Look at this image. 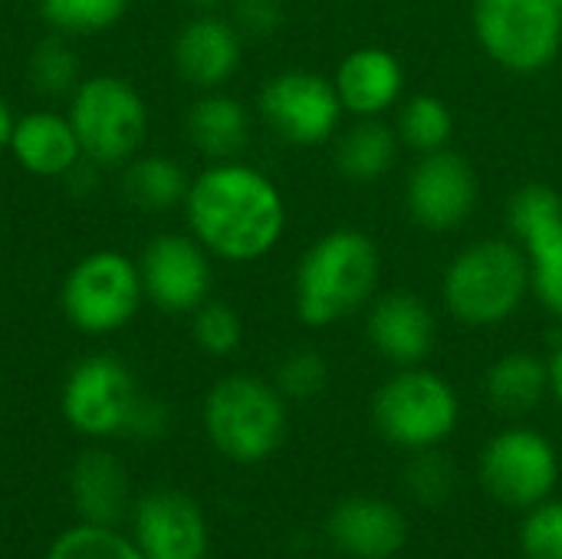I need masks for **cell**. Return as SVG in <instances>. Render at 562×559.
<instances>
[{
  "instance_id": "cell-1",
  "label": "cell",
  "mask_w": 562,
  "mask_h": 559,
  "mask_svg": "<svg viewBox=\"0 0 562 559\" xmlns=\"http://www.w3.org/2000/svg\"><path fill=\"white\" fill-rule=\"evenodd\" d=\"M188 234L227 264L263 260L286 231V201L273 178L244 161H211L184 198Z\"/></svg>"
},
{
  "instance_id": "cell-2",
  "label": "cell",
  "mask_w": 562,
  "mask_h": 559,
  "mask_svg": "<svg viewBox=\"0 0 562 559\" xmlns=\"http://www.w3.org/2000/svg\"><path fill=\"white\" fill-rule=\"evenodd\" d=\"M382 277L379 244L359 227L316 237L296 264L293 310L310 329H329L375 300Z\"/></svg>"
},
{
  "instance_id": "cell-3",
  "label": "cell",
  "mask_w": 562,
  "mask_h": 559,
  "mask_svg": "<svg viewBox=\"0 0 562 559\" xmlns=\"http://www.w3.org/2000/svg\"><path fill=\"white\" fill-rule=\"evenodd\" d=\"M530 297L527 250L510 237H484L461 247L441 277L445 310L468 329H494L517 316Z\"/></svg>"
},
{
  "instance_id": "cell-4",
  "label": "cell",
  "mask_w": 562,
  "mask_h": 559,
  "mask_svg": "<svg viewBox=\"0 0 562 559\" xmlns=\"http://www.w3.org/2000/svg\"><path fill=\"white\" fill-rule=\"evenodd\" d=\"M204 432L224 458L257 465L286 438V399L257 376H227L204 399Z\"/></svg>"
},
{
  "instance_id": "cell-5",
  "label": "cell",
  "mask_w": 562,
  "mask_h": 559,
  "mask_svg": "<svg viewBox=\"0 0 562 559\" xmlns=\"http://www.w3.org/2000/svg\"><path fill=\"white\" fill-rule=\"evenodd\" d=\"M69 122L82 158L95 168L128 165L148 135V105L142 92L112 72L82 79L69 96Z\"/></svg>"
},
{
  "instance_id": "cell-6",
  "label": "cell",
  "mask_w": 562,
  "mask_h": 559,
  "mask_svg": "<svg viewBox=\"0 0 562 559\" xmlns=\"http://www.w3.org/2000/svg\"><path fill=\"white\" fill-rule=\"evenodd\" d=\"M372 422L389 445L428 451L454 435L461 422V399L445 376L425 366H408L375 392Z\"/></svg>"
},
{
  "instance_id": "cell-7",
  "label": "cell",
  "mask_w": 562,
  "mask_h": 559,
  "mask_svg": "<svg viewBox=\"0 0 562 559\" xmlns=\"http://www.w3.org/2000/svg\"><path fill=\"white\" fill-rule=\"evenodd\" d=\"M474 36L507 72L537 76L562 49V13L557 0H474Z\"/></svg>"
},
{
  "instance_id": "cell-8",
  "label": "cell",
  "mask_w": 562,
  "mask_h": 559,
  "mask_svg": "<svg viewBox=\"0 0 562 559\" xmlns=\"http://www.w3.org/2000/svg\"><path fill=\"white\" fill-rule=\"evenodd\" d=\"M145 300L138 260L119 250L86 254L63 280L59 306L69 326L86 336H109L132 323Z\"/></svg>"
},
{
  "instance_id": "cell-9",
  "label": "cell",
  "mask_w": 562,
  "mask_h": 559,
  "mask_svg": "<svg viewBox=\"0 0 562 559\" xmlns=\"http://www.w3.org/2000/svg\"><path fill=\"white\" fill-rule=\"evenodd\" d=\"M257 109L263 125L296 148L333 142L346 115L336 82L313 69H283L270 76L257 96Z\"/></svg>"
},
{
  "instance_id": "cell-10",
  "label": "cell",
  "mask_w": 562,
  "mask_h": 559,
  "mask_svg": "<svg viewBox=\"0 0 562 559\" xmlns=\"http://www.w3.org/2000/svg\"><path fill=\"white\" fill-rule=\"evenodd\" d=\"M560 481V458L547 435L533 428H504L497 432L481 455V484L484 491L507 504L530 511L550 501Z\"/></svg>"
},
{
  "instance_id": "cell-11",
  "label": "cell",
  "mask_w": 562,
  "mask_h": 559,
  "mask_svg": "<svg viewBox=\"0 0 562 559\" xmlns=\"http://www.w3.org/2000/svg\"><path fill=\"white\" fill-rule=\"evenodd\" d=\"M507 224L530 260V293L562 320V198L550 185H524L507 204Z\"/></svg>"
},
{
  "instance_id": "cell-12",
  "label": "cell",
  "mask_w": 562,
  "mask_h": 559,
  "mask_svg": "<svg viewBox=\"0 0 562 559\" xmlns=\"http://www.w3.org/2000/svg\"><path fill=\"white\" fill-rule=\"evenodd\" d=\"M481 201V181L474 165L454 152L441 148L431 155H418L408 171L405 204L418 227L431 234H451L471 221Z\"/></svg>"
},
{
  "instance_id": "cell-13",
  "label": "cell",
  "mask_w": 562,
  "mask_h": 559,
  "mask_svg": "<svg viewBox=\"0 0 562 559\" xmlns=\"http://www.w3.org/2000/svg\"><path fill=\"white\" fill-rule=\"evenodd\" d=\"M211 254L194 241V234H158L145 244L138 257L142 290L161 313H194L211 300L214 267Z\"/></svg>"
},
{
  "instance_id": "cell-14",
  "label": "cell",
  "mask_w": 562,
  "mask_h": 559,
  "mask_svg": "<svg viewBox=\"0 0 562 559\" xmlns=\"http://www.w3.org/2000/svg\"><path fill=\"white\" fill-rule=\"evenodd\" d=\"M138 395L132 372L115 356H89L66 376L63 418L89 438L119 435Z\"/></svg>"
},
{
  "instance_id": "cell-15",
  "label": "cell",
  "mask_w": 562,
  "mask_h": 559,
  "mask_svg": "<svg viewBox=\"0 0 562 559\" xmlns=\"http://www.w3.org/2000/svg\"><path fill=\"white\" fill-rule=\"evenodd\" d=\"M369 346L398 369L422 366L438 343L435 310L412 290H392L369 303L366 313Z\"/></svg>"
},
{
  "instance_id": "cell-16",
  "label": "cell",
  "mask_w": 562,
  "mask_h": 559,
  "mask_svg": "<svg viewBox=\"0 0 562 559\" xmlns=\"http://www.w3.org/2000/svg\"><path fill=\"white\" fill-rule=\"evenodd\" d=\"M171 59L188 86L201 92H214L237 76L244 63V36L234 26V20L217 13H201L178 30L171 43Z\"/></svg>"
},
{
  "instance_id": "cell-17",
  "label": "cell",
  "mask_w": 562,
  "mask_h": 559,
  "mask_svg": "<svg viewBox=\"0 0 562 559\" xmlns=\"http://www.w3.org/2000/svg\"><path fill=\"white\" fill-rule=\"evenodd\" d=\"M135 544L145 559H204L207 524L201 507L178 491H155L138 501Z\"/></svg>"
},
{
  "instance_id": "cell-18",
  "label": "cell",
  "mask_w": 562,
  "mask_h": 559,
  "mask_svg": "<svg viewBox=\"0 0 562 559\" xmlns=\"http://www.w3.org/2000/svg\"><path fill=\"white\" fill-rule=\"evenodd\" d=\"M333 82L352 119H382L405 96V66L385 46H359L342 56Z\"/></svg>"
},
{
  "instance_id": "cell-19",
  "label": "cell",
  "mask_w": 562,
  "mask_h": 559,
  "mask_svg": "<svg viewBox=\"0 0 562 559\" xmlns=\"http://www.w3.org/2000/svg\"><path fill=\"white\" fill-rule=\"evenodd\" d=\"M326 530L333 547L352 559H392L408 540L402 511L379 497H349L336 504Z\"/></svg>"
},
{
  "instance_id": "cell-20",
  "label": "cell",
  "mask_w": 562,
  "mask_h": 559,
  "mask_svg": "<svg viewBox=\"0 0 562 559\" xmlns=\"http://www.w3.org/2000/svg\"><path fill=\"white\" fill-rule=\"evenodd\" d=\"M7 152L16 158L23 171L36 178H66L82 161V148L69 115H59L53 109L20 115L13 122Z\"/></svg>"
},
{
  "instance_id": "cell-21",
  "label": "cell",
  "mask_w": 562,
  "mask_h": 559,
  "mask_svg": "<svg viewBox=\"0 0 562 559\" xmlns=\"http://www.w3.org/2000/svg\"><path fill=\"white\" fill-rule=\"evenodd\" d=\"M188 142L211 161H234L250 145V112L224 89L201 92L184 115Z\"/></svg>"
},
{
  "instance_id": "cell-22",
  "label": "cell",
  "mask_w": 562,
  "mask_h": 559,
  "mask_svg": "<svg viewBox=\"0 0 562 559\" xmlns=\"http://www.w3.org/2000/svg\"><path fill=\"white\" fill-rule=\"evenodd\" d=\"M69 491L86 524L112 527L128 511V474L109 451H86L69 471Z\"/></svg>"
},
{
  "instance_id": "cell-23",
  "label": "cell",
  "mask_w": 562,
  "mask_h": 559,
  "mask_svg": "<svg viewBox=\"0 0 562 559\" xmlns=\"http://www.w3.org/2000/svg\"><path fill=\"white\" fill-rule=\"evenodd\" d=\"M484 395L497 415L524 418L550 395V362L527 349L504 353L484 376Z\"/></svg>"
},
{
  "instance_id": "cell-24",
  "label": "cell",
  "mask_w": 562,
  "mask_h": 559,
  "mask_svg": "<svg viewBox=\"0 0 562 559\" xmlns=\"http://www.w3.org/2000/svg\"><path fill=\"white\" fill-rule=\"evenodd\" d=\"M398 152H402V138L395 125L382 119H356L349 128L336 135L333 161L346 181L369 185L385 178L398 165Z\"/></svg>"
},
{
  "instance_id": "cell-25",
  "label": "cell",
  "mask_w": 562,
  "mask_h": 559,
  "mask_svg": "<svg viewBox=\"0 0 562 559\" xmlns=\"http://www.w3.org/2000/svg\"><path fill=\"white\" fill-rule=\"evenodd\" d=\"M125 198L145 211H168L184 204L191 178L171 155H135L122 175Z\"/></svg>"
},
{
  "instance_id": "cell-26",
  "label": "cell",
  "mask_w": 562,
  "mask_h": 559,
  "mask_svg": "<svg viewBox=\"0 0 562 559\" xmlns=\"http://www.w3.org/2000/svg\"><path fill=\"white\" fill-rule=\"evenodd\" d=\"M395 132L405 148L418 155H431L451 145L454 138V112L441 96L418 92L398 102L395 109Z\"/></svg>"
},
{
  "instance_id": "cell-27",
  "label": "cell",
  "mask_w": 562,
  "mask_h": 559,
  "mask_svg": "<svg viewBox=\"0 0 562 559\" xmlns=\"http://www.w3.org/2000/svg\"><path fill=\"white\" fill-rule=\"evenodd\" d=\"M36 7L43 23L59 36H95L125 16L128 0H36Z\"/></svg>"
},
{
  "instance_id": "cell-28",
  "label": "cell",
  "mask_w": 562,
  "mask_h": 559,
  "mask_svg": "<svg viewBox=\"0 0 562 559\" xmlns=\"http://www.w3.org/2000/svg\"><path fill=\"white\" fill-rule=\"evenodd\" d=\"M30 82L40 96H72L79 79V56L69 36H46L33 46L26 63Z\"/></svg>"
},
{
  "instance_id": "cell-29",
  "label": "cell",
  "mask_w": 562,
  "mask_h": 559,
  "mask_svg": "<svg viewBox=\"0 0 562 559\" xmlns=\"http://www.w3.org/2000/svg\"><path fill=\"white\" fill-rule=\"evenodd\" d=\"M46 559H145L138 544H128L112 527L79 524L56 537Z\"/></svg>"
},
{
  "instance_id": "cell-30",
  "label": "cell",
  "mask_w": 562,
  "mask_h": 559,
  "mask_svg": "<svg viewBox=\"0 0 562 559\" xmlns=\"http://www.w3.org/2000/svg\"><path fill=\"white\" fill-rule=\"evenodd\" d=\"M191 336L198 343L201 353L207 356H231L237 353L240 339H244V323L240 313L231 303L221 300H204L194 313H191Z\"/></svg>"
},
{
  "instance_id": "cell-31",
  "label": "cell",
  "mask_w": 562,
  "mask_h": 559,
  "mask_svg": "<svg viewBox=\"0 0 562 559\" xmlns=\"http://www.w3.org/2000/svg\"><path fill=\"white\" fill-rule=\"evenodd\" d=\"M273 385L280 389L283 399L310 402V399L323 395V389L329 385V362H326V356L319 349L296 346L280 359Z\"/></svg>"
},
{
  "instance_id": "cell-32",
  "label": "cell",
  "mask_w": 562,
  "mask_h": 559,
  "mask_svg": "<svg viewBox=\"0 0 562 559\" xmlns=\"http://www.w3.org/2000/svg\"><path fill=\"white\" fill-rule=\"evenodd\" d=\"M520 550L527 559H562V501H543L527 511Z\"/></svg>"
},
{
  "instance_id": "cell-33",
  "label": "cell",
  "mask_w": 562,
  "mask_h": 559,
  "mask_svg": "<svg viewBox=\"0 0 562 559\" xmlns=\"http://www.w3.org/2000/svg\"><path fill=\"white\" fill-rule=\"evenodd\" d=\"M405 484H408V491H412L415 501H422V504H441V501L451 497V488H454L451 461L441 458L435 448L415 451V461L405 471Z\"/></svg>"
},
{
  "instance_id": "cell-34",
  "label": "cell",
  "mask_w": 562,
  "mask_h": 559,
  "mask_svg": "<svg viewBox=\"0 0 562 559\" xmlns=\"http://www.w3.org/2000/svg\"><path fill=\"white\" fill-rule=\"evenodd\" d=\"M231 3H234L231 20L244 40H270L273 33H280L286 20L283 0H231Z\"/></svg>"
},
{
  "instance_id": "cell-35",
  "label": "cell",
  "mask_w": 562,
  "mask_h": 559,
  "mask_svg": "<svg viewBox=\"0 0 562 559\" xmlns=\"http://www.w3.org/2000/svg\"><path fill=\"white\" fill-rule=\"evenodd\" d=\"M165 428H168V409L151 395H138L135 405H132L125 435H132L138 441H151V438H161Z\"/></svg>"
},
{
  "instance_id": "cell-36",
  "label": "cell",
  "mask_w": 562,
  "mask_h": 559,
  "mask_svg": "<svg viewBox=\"0 0 562 559\" xmlns=\"http://www.w3.org/2000/svg\"><path fill=\"white\" fill-rule=\"evenodd\" d=\"M13 122H16V115H13V109H10V102L0 96V152H7L10 148V135H13Z\"/></svg>"
},
{
  "instance_id": "cell-37",
  "label": "cell",
  "mask_w": 562,
  "mask_h": 559,
  "mask_svg": "<svg viewBox=\"0 0 562 559\" xmlns=\"http://www.w3.org/2000/svg\"><path fill=\"white\" fill-rule=\"evenodd\" d=\"M550 395L560 402L562 409V343L560 349L553 353V359H550Z\"/></svg>"
},
{
  "instance_id": "cell-38",
  "label": "cell",
  "mask_w": 562,
  "mask_h": 559,
  "mask_svg": "<svg viewBox=\"0 0 562 559\" xmlns=\"http://www.w3.org/2000/svg\"><path fill=\"white\" fill-rule=\"evenodd\" d=\"M198 7H217V3H227V0H194Z\"/></svg>"
},
{
  "instance_id": "cell-39",
  "label": "cell",
  "mask_w": 562,
  "mask_h": 559,
  "mask_svg": "<svg viewBox=\"0 0 562 559\" xmlns=\"http://www.w3.org/2000/svg\"><path fill=\"white\" fill-rule=\"evenodd\" d=\"M557 7H560V13H562V0H557Z\"/></svg>"
}]
</instances>
